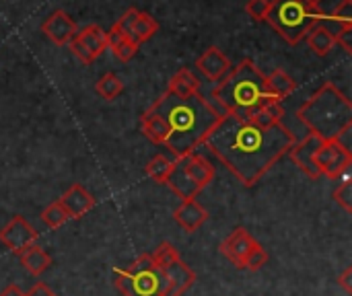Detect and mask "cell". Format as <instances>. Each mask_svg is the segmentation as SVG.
<instances>
[{
  "label": "cell",
  "mask_w": 352,
  "mask_h": 296,
  "mask_svg": "<svg viewBox=\"0 0 352 296\" xmlns=\"http://www.w3.org/2000/svg\"><path fill=\"white\" fill-rule=\"evenodd\" d=\"M285 124L270 128L223 113L204 144L245 187H254L295 144Z\"/></svg>",
  "instance_id": "cell-1"
},
{
  "label": "cell",
  "mask_w": 352,
  "mask_h": 296,
  "mask_svg": "<svg viewBox=\"0 0 352 296\" xmlns=\"http://www.w3.org/2000/svg\"><path fill=\"white\" fill-rule=\"evenodd\" d=\"M148 109L167 124L169 138L165 146L175 159L196 152L223 115L202 93L177 97L165 91Z\"/></svg>",
  "instance_id": "cell-2"
},
{
  "label": "cell",
  "mask_w": 352,
  "mask_h": 296,
  "mask_svg": "<svg viewBox=\"0 0 352 296\" xmlns=\"http://www.w3.org/2000/svg\"><path fill=\"white\" fill-rule=\"evenodd\" d=\"M212 97L221 113L235 115L237 119H250L260 107L276 101L266 89V74L248 58L217 82Z\"/></svg>",
  "instance_id": "cell-3"
},
{
  "label": "cell",
  "mask_w": 352,
  "mask_h": 296,
  "mask_svg": "<svg viewBox=\"0 0 352 296\" xmlns=\"http://www.w3.org/2000/svg\"><path fill=\"white\" fill-rule=\"evenodd\" d=\"M299 122L322 142L336 140L344 130L352 128L351 99L334 84L324 82L297 111Z\"/></svg>",
  "instance_id": "cell-4"
},
{
  "label": "cell",
  "mask_w": 352,
  "mask_h": 296,
  "mask_svg": "<svg viewBox=\"0 0 352 296\" xmlns=\"http://www.w3.org/2000/svg\"><path fill=\"white\" fill-rule=\"evenodd\" d=\"M324 10L309 8L303 0H272L266 23L289 43L299 45L311 27L322 21Z\"/></svg>",
  "instance_id": "cell-5"
},
{
  "label": "cell",
  "mask_w": 352,
  "mask_h": 296,
  "mask_svg": "<svg viewBox=\"0 0 352 296\" xmlns=\"http://www.w3.org/2000/svg\"><path fill=\"white\" fill-rule=\"evenodd\" d=\"M113 284L124 296H163L165 278L151 253L140 255L130 268L116 270Z\"/></svg>",
  "instance_id": "cell-6"
},
{
  "label": "cell",
  "mask_w": 352,
  "mask_h": 296,
  "mask_svg": "<svg viewBox=\"0 0 352 296\" xmlns=\"http://www.w3.org/2000/svg\"><path fill=\"white\" fill-rule=\"evenodd\" d=\"M316 165L320 173L326 175L328 179H334V181L342 179L351 171L352 152L342 144H338L336 140L322 142L316 152Z\"/></svg>",
  "instance_id": "cell-7"
},
{
  "label": "cell",
  "mask_w": 352,
  "mask_h": 296,
  "mask_svg": "<svg viewBox=\"0 0 352 296\" xmlns=\"http://www.w3.org/2000/svg\"><path fill=\"white\" fill-rule=\"evenodd\" d=\"M68 47L82 64L89 66L107 49L105 31L99 25H87L80 31H76V35L70 39Z\"/></svg>",
  "instance_id": "cell-8"
},
{
  "label": "cell",
  "mask_w": 352,
  "mask_h": 296,
  "mask_svg": "<svg viewBox=\"0 0 352 296\" xmlns=\"http://www.w3.org/2000/svg\"><path fill=\"white\" fill-rule=\"evenodd\" d=\"M0 243L8 251L19 255L21 251H25L27 247L37 243V231L29 225L27 218L16 214L0 229Z\"/></svg>",
  "instance_id": "cell-9"
},
{
  "label": "cell",
  "mask_w": 352,
  "mask_h": 296,
  "mask_svg": "<svg viewBox=\"0 0 352 296\" xmlns=\"http://www.w3.org/2000/svg\"><path fill=\"white\" fill-rule=\"evenodd\" d=\"M163 278H165V291L163 296H184V293H188L194 282H196V274L194 270L182 262V258H173L165 264H159Z\"/></svg>",
  "instance_id": "cell-10"
},
{
  "label": "cell",
  "mask_w": 352,
  "mask_h": 296,
  "mask_svg": "<svg viewBox=\"0 0 352 296\" xmlns=\"http://www.w3.org/2000/svg\"><path fill=\"white\" fill-rule=\"evenodd\" d=\"M78 27L76 21L62 8L54 10L43 23H41V33L56 45H68L70 39L76 35Z\"/></svg>",
  "instance_id": "cell-11"
},
{
  "label": "cell",
  "mask_w": 352,
  "mask_h": 296,
  "mask_svg": "<svg viewBox=\"0 0 352 296\" xmlns=\"http://www.w3.org/2000/svg\"><path fill=\"white\" fill-rule=\"evenodd\" d=\"M320 144H322L320 138H316L314 134H307L303 140L295 142L293 148L289 150L291 161L311 179H320L322 177V173H320V169L316 165V152H318Z\"/></svg>",
  "instance_id": "cell-12"
},
{
  "label": "cell",
  "mask_w": 352,
  "mask_h": 296,
  "mask_svg": "<svg viewBox=\"0 0 352 296\" xmlns=\"http://www.w3.org/2000/svg\"><path fill=\"white\" fill-rule=\"evenodd\" d=\"M256 239L243 229V227H237L231 231V235L219 245V251L239 270H243V262L248 258V253L252 251Z\"/></svg>",
  "instance_id": "cell-13"
},
{
  "label": "cell",
  "mask_w": 352,
  "mask_h": 296,
  "mask_svg": "<svg viewBox=\"0 0 352 296\" xmlns=\"http://www.w3.org/2000/svg\"><path fill=\"white\" fill-rule=\"evenodd\" d=\"M196 68H198L200 74H204V78H208L212 82H219L229 74V70L233 66H231L229 58L219 47L212 45V47L204 49V54L196 60Z\"/></svg>",
  "instance_id": "cell-14"
},
{
  "label": "cell",
  "mask_w": 352,
  "mask_h": 296,
  "mask_svg": "<svg viewBox=\"0 0 352 296\" xmlns=\"http://www.w3.org/2000/svg\"><path fill=\"white\" fill-rule=\"evenodd\" d=\"M165 185H169L171 192H173L177 198H182V202H184V200H196V196L202 192L200 185L188 175L184 157L173 159V169H171V173H169Z\"/></svg>",
  "instance_id": "cell-15"
},
{
  "label": "cell",
  "mask_w": 352,
  "mask_h": 296,
  "mask_svg": "<svg viewBox=\"0 0 352 296\" xmlns=\"http://www.w3.org/2000/svg\"><path fill=\"white\" fill-rule=\"evenodd\" d=\"M58 200L68 212V218H82L95 208V198L80 183H72Z\"/></svg>",
  "instance_id": "cell-16"
},
{
  "label": "cell",
  "mask_w": 352,
  "mask_h": 296,
  "mask_svg": "<svg viewBox=\"0 0 352 296\" xmlns=\"http://www.w3.org/2000/svg\"><path fill=\"white\" fill-rule=\"evenodd\" d=\"M173 218L186 233H196L208 220V210L198 204V200H184L175 208Z\"/></svg>",
  "instance_id": "cell-17"
},
{
  "label": "cell",
  "mask_w": 352,
  "mask_h": 296,
  "mask_svg": "<svg viewBox=\"0 0 352 296\" xmlns=\"http://www.w3.org/2000/svg\"><path fill=\"white\" fill-rule=\"evenodd\" d=\"M184 163H186V171L188 175L200 185V190H204L217 175L214 167L210 165V161H206L204 157H200L198 152H192L188 157H184Z\"/></svg>",
  "instance_id": "cell-18"
},
{
  "label": "cell",
  "mask_w": 352,
  "mask_h": 296,
  "mask_svg": "<svg viewBox=\"0 0 352 296\" xmlns=\"http://www.w3.org/2000/svg\"><path fill=\"white\" fill-rule=\"evenodd\" d=\"M167 93L177 97H190L200 93V80L190 68H179L167 82Z\"/></svg>",
  "instance_id": "cell-19"
},
{
  "label": "cell",
  "mask_w": 352,
  "mask_h": 296,
  "mask_svg": "<svg viewBox=\"0 0 352 296\" xmlns=\"http://www.w3.org/2000/svg\"><path fill=\"white\" fill-rule=\"evenodd\" d=\"M19 262L21 266L31 274V276H41L45 270H50L52 266V258L47 255V251H43L37 243L27 247L25 251L19 253Z\"/></svg>",
  "instance_id": "cell-20"
},
{
  "label": "cell",
  "mask_w": 352,
  "mask_h": 296,
  "mask_svg": "<svg viewBox=\"0 0 352 296\" xmlns=\"http://www.w3.org/2000/svg\"><path fill=\"white\" fill-rule=\"evenodd\" d=\"M105 39H107V49H111L120 62H130L138 52V45L130 41L118 27H111L109 31H105Z\"/></svg>",
  "instance_id": "cell-21"
},
{
  "label": "cell",
  "mask_w": 352,
  "mask_h": 296,
  "mask_svg": "<svg viewBox=\"0 0 352 296\" xmlns=\"http://www.w3.org/2000/svg\"><path fill=\"white\" fill-rule=\"evenodd\" d=\"M266 89H268L270 97H274L276 101L283 103V99H287V97H291L295 93L297 82L283 68H276V70L270 72V76H266Z\"/></svg>",
  "instance_id": "cell-22"
},
{
  "label": "cell",
  "mask_w": 352,
  "mask_h": 296,
  "mask_svg": "<svg viewBox=\"0 0 352 296\" xmlns=\"http://www.w3.org/2000/svg\"><path fill=\"white\" fill-rule=\"evenodd\" d=\"M140 132L153 142V144H167V138H169V128L167 124L157 115L153 113L151 109H146L142 115H140Z\"/></svg>",
  "instance_id": "cell-23"
},
{
  "label": "cell",
  "mask_w": 352,
  "mask_h": 296,
  "mask_svg": "<svg viewBox=\"0 0 352 296\" xmlns=\"http://www.w3.org/2000/svg\"><path fill=\"white\" fill-rule=\"evenodd\" d=\"M305 41L311 47V52L316 56H320V58H326L336 47V39H334L332 31L324 23H318L316 27H311V31L307 33Z\"/></svg>",
  "instance_id": "cell-24"
},
{
  "label": "cell",
  "mask_w": 352,
  "mask_h": 296,
  "mask_svg": "<svg viewBox=\"0 0 352 296\" xmlns=\"http://www.w3.org/2000/svg\"><path fill=\"white\" fill-rule=\"evenodd\" d=\"M157 31H159V23H157L148 12H142V10H140L138 16H136V21L132 23V27H130V31H128V39L134 41V43L140 47V43L148 41Z\"/></svg>",
  "instance_id": "cell-25"
},
{
  "label": "cell",
  "mask_w": 352,
  "mask_h": 296,
  "mask_svg": "<svg viewBox=\"0 0 352 296\" xmlns=\"http://www.w3.org/2000/svg\"><path fill=\"white\" fill-rule=\"evenodd\" d=\"M283 115H285L283 103L272 101V103H266L264 107H260L248 122H252L256 126H262V128H270V126L283 124Z\"/></svg>",
  "instance_id": "cell-26"
},
{
  "label": "cell",
  "mask_w": 352,
  "mask_h": 296,
  "mask_svg": "<svg viewBox=\"0 0 352 296\" xmlns=\"http://www.w3.org/2000/svg\"><path fill=\"white\" fill-rule=\"evenodd\" d=\"M322 21H330L332 25H336V31H332L334 35L340 31H352V0H342L330 16L324 12Z\"/></svg>",
  "instance_id": "cell-27"
},
{
  "label": "cell",
  "mask_w": 352,
  "mask_h": 296,
  "mask_svg": "<svg viewBox=\"0 0 352 296\" xmlns=\"http://www.w3.org/2000/svg\"><path fill=\"white\" fill-rule=\"evenodd\" d=\"M95 91H97V95L103 97L105 101H113V99H118V97L124 93V82H122V78H120L118 74L107 72V74H103V76L97 80Z\"/></svg>",
  "instance_id": "cell-28"
},
{
  "label": "cell",
  "mask_w": 352,
  "mask_h": 296,
  "mask_svg": "<svg viewBox=\"0 0 352 296\" xmlns=\"http://www.w3.org/2000/svg\"><path fill=\"white\" fill-rule=\"evenodd\" d=\"M173 169V161L167 159L165 155H157L148 161L146 165V175L155 181V183H165L169 173Z\"/></svg>",
  "instance_id": "cell-29"
},
{
  "label": "cell",
  "mask_w": 352,
  "mask_h": 296,
  "mask_svg": "<svg viewBox=\"0 0 352 296\" xmlns=\"http://www.w3.org/2000/svg\"><path fill=\"white\" fill-rule=\"evenodd\" d=\"M41 220H43V225L50 227V229H60V227L66 225V220H70V218H68V212L64 210V206L60 204V200H56V202H52L50 206L43 208Z\"/></svg>",
  "instance_id": "cell-30"
},
{
  "label": "cell",
  "mask_w": 352,
  "mask_h": 296,
  "mask_svg": "<svg viewBox=\"0 0 352 296\" xmlns=\"http://www.w3.org/2000/svg\"><path fill=\"white\" fill-rule=\"evenodd\" d=\"M266 264H268V251L256 241L254 247H252V251L248 253V258H245V262H243V270L258 272V270H262Z\"/></svg>",
  "instance_id": "cell-31"
},
{
  "label": "cell",
  "mask_w": 352,
  "mask_h": 296,
  "mask_svg": "<svg viewBox=\"0 0 352 296\" xmlns=\"http://www.w3.org/2000/svg\"><path fill=\"white\" fill-rule=\"evenodd\" d=\"M332 198L344 208V212H352V179L351 175L342 177V183L334 190Z\"/></svg>",
  "instance_id": "cell-32"
},
{
  "label": "cell",
  "mask_w": 352,
  "mask_h": 296,
  "mask_svg": "<svg viewBox=\"0 0 352 296\" xmlns=\"http://www.w3.org/2000/svg\"><path fill=\"white\" fill-rule=\"evenodd\" d=\"M270 4H272V0H248L245 12H248L256 23H262V21H266V14H268V10H270Z\"/></svg>",
  "instance_id": "cell-33"
},
{
  "label": "cell",
  "mask_w": 352,
  "mask_h": 296,
  "mask_svg": "<svg viewBox=\"0 0 352 296\" xmlns=\"http://www.w3.org/2000/svg\"><path fill=\"white\" fill-rule=\"evenodd\" d=\"M138 12H140L138 8H128V10H126V12H124V14H122V16H120L116 23H113V27H118V29H120V31H122V33L128 37V31H130L132 23L136 21Z\"/></svg>",
  "instance_id": "cell-34"
},
{
  "label": "cell",
  "mask_w": 352,
  "mask_h": 296,
  "mask_svg": "<svg viewBox=\"0 0 352 296\" xmlns=\"http://www.w3.org/2000/svg\"><path fill=\"white\" fill-rule=\"evenodd\" d=\"M23 296H58L47 284H43V282H35L27 293H23Z\"/></svg>",
  "instance_id": "cell-35"
},
{
  "label": "cell",
  "mask_w": 352,
  "mask_h": 296,
  "mask_svg": "<svg viewBox=\"0 0 352 296\" xmlns=\"http://www.w3.org/2000/svg\"><path fill=\"white\" fill-rule=\"evenodd\" d=\"M338 284L344 288V293H346V295H352V268L351 266H349V268H346V270H344V272L338 276Z\"/></svg>",
  "instance_id": "cell-36"
},
{
  "label": "cell",
  "mask_w": 352,
  "mask_h": 296,
  "mask_svg": "<svg viewBox=\"0 0 352 296\" xmlns=\"http://www.w3.org/2000/svg\"><path fill=\"white\" fill-rule=\"evenodd\" d=\"M0 296H23V291H21L16 284H8V286L0 293Z\"/></svg>",
  "instance_id": "cell-37"
},
{
  "label": "cell",
  "mask_w": 352,
  "mask_h": 296,
  "mask_svg": "<svg viewBox=\"0 0 352 296\" xmlns=\"http://www.w3.org/2000/svg\"><path fill=\"white\" fill-rule=\"evenodd\" d=\"M303 2L314 10H322V0H303Z\"/></svg>",
  "instance_id": "cell-38"
}]
</instances>
